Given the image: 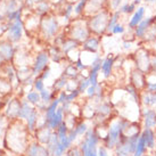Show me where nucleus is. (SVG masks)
Instances as JSON below:
<instances>
[{"mask_svg": "<svg viewBox=\"0 0 156 156\" xmlns=\"http://www.w3.org/2000/svg\"><path fill=\"white\" fill-rule=\"evenodd\" d=\"M35 109V107L32 104H30L26 99H22V105H21V111H20V116L18 119H21L23 121L27 120V117L31 115V113Z\"/></svg>", "mask_w": 156, "mask_h": 156, "instance_id": "33", "label": "nucleus"}, {"mask_svg": "<svg viewBox=\"0 0 156 156\" xmlns=\"http://www.w3.org/2000/svg\"><path fill=\"white\" fill-rule=\"evenodd\" d=\"M155 8H156V7H155ZM154 15H155V16H156V10H155V14H154Z\"/></svg>", "mask_w": 156, "mask_h": 156, "instance_id": "59", "label": "nucleus"}, {"mask_svg": "<svg viewBox=\"0 0 156 156\" xmlns=\"http://www.w3.org/2000/svg\"><path fill=\"white\" fill-rule=\"evenodd\" d=\"M16 50L13 42L8 39L0 40V64L1 63H9L15 58Z\"/></svg>", "mask_w": 156, "mask_h": 156, "instance_id": "12", "label": "nucleus"}, {"mask_svg": "<svg viewBox=\"0 0 156 156\" xmlns=\"http://www.w3.org/2000/svg\"><path fill=\"white\" fill-rule=\"evenodd\" d=\"M145 91H148V92H156V73L151 72V73L147 74Z\"/></svg>", "mask_w": 156, "mask_h": 156, "instance_id": "40", "label": "nucleus"}, {"mask_svg": "<svg viewBox=\"0 0 156 156\" xmlns=\"http://www.w3.org/2000/svg\"><path fill=\"white\" fill-rule=\"evenodd\" d=\"M143 133L146 140L147 151H154L156 147V137L154 129H143Z\"/></svg>", "mask_w": 156, "mask_h": 156, "instance_id": "30", "label": "nucleus"}, {"mask_svg": "<svg viewBox=\"0 0 156 156\" xmlns=\"http://www.w3.org/2000/svg\"><path fill=\"white\" fill-rule=\"evenodd\" d=\"M114 69H115V56L113 54H108L107 56L103 58L100 72L105 79H109L113 75Z\"/></svg>", "mask_w": 156, "mask_h": 156, "instance_id": "19", "label": "nucleus"}, {"mask_svg": "<svg viewBox=\"0 0 156 156\" xmlns=\"http://www.w3.org/2000/svg\"><path fill=\"white\" fill-rule=\"evenodd\" d=\"M146 16H147V7L145 5H139L137 9L133 12V14L130 15L128 18V22H126L128 30H133Z\"/></svg>", "mask_w": 156, "mask_h": 156, "instance_id": "15", "label": "nucleus"}, {"mask_svg": "<svg viewBox=\"0 0 156 156\" xmlns=\"http://www.w3.org/2000/svg\"><path fill=\"white\" fill-rule=\"evenodd\" d=\"M52 132H54V130H51L50 128L48 126H38L37 129H35V131L33 132V134H34V140H37L39 144H41V145H47L48 141H49V139H50V137H51Z\"/></svg>", "mask_w": 156, "mask_h": 156, "instance_id": "20", "label": "nucleus"}, {"mask_svg": "<svg viewBox=\"0 0 156 156\" xmlns=\"http://www.w3.org/2000/svg\"><path fill=\"white\" fill-rule=\"evenodd\" d=\"M134 4L137 5V6H139V5H141L144 2V0H132Z\"/></svg>", "mask_w": 156, "mask_h": 156, "instance_id": "55", "label": "nucleus"}, {"mask_svg": "<svg viewBox=\"0 0 156 156\" xmlns=\"http://www.w3.org/2000/svg\"><path fill=\"white\" fill-rule=\"evenodd\" d=\"M122 16L121 13L119 10H114L112 12V15H111V18L108 21V25H107V35H111V32H112L113 27L116 25L117 23H120L122 21Z\"/></svg>", "mask_w": 156, "mask_h": 156, "instance_id": "36", "label": "nucleus"}, {"mask_svg": "<svg viewBox=\"0 0 156 156\" xmlns=\"http://www.w3.org/2000/svg\"><path fill=\"white\" fill-rule=\"evenodd\" d=\"M105 8H108V0H88L84 16H90Z\"/></svg>", "mask_w": 156, "mask_h": 156, "instance_id": "21", "label": "nucleus"}, {"mask_svg": "<svg viewBox=\"0 0 156 156\" xmlns=\"http://www.w3.org/2000/svg\"><path fill=\"white\" fill-rule=\"evenodd\" d=\"M133 42H134V40L123 39V42H122V48H123V50H126V51H130L131 49H132Z\"/></svg>", "mask_w": 156, "mask_h": 156, "instance_id": "51", "label": "nucleus"}, {"mask_svg": "<svg viewBox=\"0 0 156 156\" xmlns=\"http://www.w3.org/2000/svg\"><path fill=\"white\" fill-rule=\"evenodd\" d=\"M59 48H61L62 51L64 52L66 56V55H69V52L80 49V48H81V44H80L79 41H76V40L72 39V38H69V37L66 35V38L64 39L63 44H61V47Z\"/></svg>", "mask_w": 156, "mask_h": 156, "instance_id": "25", "label": "nucleus"}, {"mask_svg": "<svg viewBox=\"0 0 156 156\" xmlns=\"http://www.w3.org/2000/svg\"><path fill=\"white\" fill-rule=\"evenodd\" d=\"M88 0H76L74 2V16L75 17H82L86 13Z\"/></svg>", "mask_w": 156, "mask_h": 156, "instance_id": "37", "label": "nucleus"}, {"mask_svg": "<svg viewBox=\"0 0 156 156\" xmlns=\"http://www.w3.org/2000/svg\"><path fill=\"white\" fill-rule=\"evenodd\" d=\"M74 131L76 132V134H78L79 137H83L84 134H86V132H87L88 130H89V126H88L87 122L86 121H80L76 123V126L73 128Z\"/></svg>", "mask_w": 156, "mask_h": 156, "instance_id": "42", "label": "nucleus"}, {"mask_svg": "<svg viewBox=\"0 0 156 156\" xmlns=\"http://www.w3.org/2000/svg\"><path fill=\"white\" fill-rule=\"evenodd\" d=\"M20 156H25V155H20Z\"/></svg>", "mask_w": 156, "mask_h": 156, "instance_id": "60", "label": "nucleus"}, {"mask_svg": "<svg viewBox=\"0 0 156 156\" xmlns=\"http://www.w3.org/2000/svg\"><path fill=\"white\" fill-rule=\"evenodd\" d=\"M151 55H152V49L148 46L138 47L132 54L133 66L144 73H151Z\"/></svg>", "mask_w": 156, "mask_h": 156, "instance_id": "7", "label": "nucleus"}, {"mask_svg": "<svg viewBox=\"0 0 156 156\" xmlns=\"http://www.w3.org/2000/svg\"><path fill=\"white\" fill-rule=\"evenodd\" d=\"M16 74H17V80L20 86H22L23 83L26 82L27 80H30L31 78H34L33 74H32V67H30L29 65L20 66Z\"/></svg>", "mask_w": 156, "mask_h": 156, "instance_id": "27", "label": "nucleus"}, {"mask_svg": "<svg viewBox=\"0 0 156 156\" xmlns=\"http://www.w3.org/2000/svg\"><path fill=\"white\" fill-rule=\"evenodd\" d=\"M128 32V27H126V24H124V23L120 22L117 23L116 25L113 27L112 32H111V37L112 35H124Z\"/></svg>", "mask_w": 156, "mask_h": 156, "instance_id": "41", "label": "nucleus"}, {"mask_svg": "<svg viewBox=\"0 0 156 156\" xmlns=\"http://www.w3.org/2000/svg\"><path fill=\"white\" fill-rule=\"evenodd\" d=\"M146 79L147 74L141 72L138 69H132L129 73V83L132 84L134 88H137L139 91H144L146 87Z\"/></svg>", "mask_w": 156, "mask_h": 156, "instance_id": "13", "label": "nucleus"}, {"mask_svg": "<svg viewBox=\"0 0 156 156\" xmlns=\"http://www.w3.org/2000/svg\"><path fill=\"white\" fill-rule=\"evenodd\" d=\"M140 117L143 129H156V109L141 107Z\"/></svg>", "mask_w": 156, "mask_h": 156, "instance_id": "16", "label": "nucleus"}, {"mask_svg": "<svg viewBox=\"0 0 156 156\" xmlns=\"http://www.w3.org/2000/svg\"><path fill=\"white\" fill-rule=\"evenodd\" d=\"M114 111V105L111 100H101L100 103L97 104L96 107V114H95V120L96 124H105V121L112 120L109 117H112V113Z\"/></svg>", "mask_w": 156, "mask_h": 156, "instance_id": "8", "label": "nucleus"}, {"mask_svg": "<svg viewBox=\"0 0 156 156\" xmlns=\"http://www.w3.org/2000/svg\"><path fill=\"white\" fill-rule=\"evenodd\" d=\"M61 106V101L58 98H55V99L52 100L51 103L49 105H47V107H46V111L44 112V123L48 121V120H50L52 116H54V114L56 113L57 108Z\"/></svg>", "mask_w": 156, "mask_h": 156, "instance_id": "32", "label": "nucleus"}, {"mask_svg": "<svg viewBox=\"0 0 156 156\" xmlns=\"http://www.w3.org/2000/svg\"><path fill=\"white\" fill-rule=\"evenodd\" d=\"M126 0H108V9H111L112 12L114 10H119L120 7L124 4Z\"/></svg>", "mask_w": 156, "mask_h": 156, "instance_id": "46", "label": "nucleus"}, {"mask_svg": "<svg viewBox=\"0 0 156 156\" xmlns=\"http://www.w3.org/2000/svg\"><path fill=\"white\" fill-rule=\"evenodd\" d=\"M90 86V81H89V79L88 76H81V78L79 79V86H78V90L80 91V94L82 95V94H86V91L87 89L89 88Z\"/></svg>", "mask_w": 156, "mask_h": 156, "instance_id": "44", "label": "nucleus"}, {"mask_svg": "<svg viewBox=\"0 0 156 156\" xmlns=\"http://www.w3.org/2000/svg\"><path fill=\"white\" fill-rule=\"evenodd\" d=\"M151 72L156 73V51L152 50L151 55Z\"/></svg>", "mask_w": 156, "mask_h": 156, "instance_id": "52", "label": "nucleus"}, {"mask_svg": "<svg viewBox=\"0 0 156 156\" xmlns=\"http://www.w3.org/2000/svg\"><path fill=\"white\" fill-rule=\"evenodd\" d=\"M81 48L86 52L99 54L100 48H101V37L91 34L86 41H83L81 44Z\"/></svg>", "mask_w": 156, "mask_h": 156, "instance_id": "17", "label": "nucleus"}, {"mask_svg": "<svg viewBox=\"0 0 156 156\" xmlns=\"http://www.w3.org/2000/svg\"><path fill=\"white\" fill-rule=\"evenodd\" d=\"M9 122L10 121L8 117L5 115V113H0V139L4 137L5 132L9 126Z\"/></svg>", "mask_w": 156, "mask_h": 156, "instance_id": "43", "label": "nucleus"}, {"mask_svg": "<svg viewBox=\"0 0 156 156\" xmlns=\"http://www.w3.org/2000/svg\"><path fill=\"white\" fill-rule=\"evenodd\" d=\"M21 105H22V99L18 97H13L10 98L8 104L6 105V111H5V115L8 117L9 121H14L17 120L20 116V111H21Z\"/></svg>", "mask_w": 156, "mask_h": 156, "instance_id": "14", "label": "nucleus"}, {"mask_svg": "<svg viewBox=\"0 0 156 156\" xmlns=\"http://www.w3.org/2000/svg\"><path fill=\"white\" fill-rule=\"evenodd\" d=\"M47 51H48V54H49L50 61L55 62L57 64H61L64 59H66L65 54L62 51L61 48L55 46V44H50V46L47 48Z\"/></svg>", "mask_w": 156, "mask_h": 156, "instance_id": "26", "label": "nucleus"}, {"mask_svg": "<svg viewBox=\"0 0 156 156\" xmlns=\"http://www.w3.org/2000/svg\"><path fill=\"white\" fill-rule=\"evenodd\" d=\"M137 7L138 6L134 4L132 0H126L124 4L120 7L119 12L121 13L122 16H130V15L133 14V12L137 9Z\"/></svg>", "mask_w": 156, "mask_h": 156, "instance_id": "34", "label": "nucleus"}, {"mask_svg": "<svg viewBox=\"0 0 156 156\" xmlns=\"http://www.w3.org/2000/svg\"><path fill=\"white\" fill-rule=\"evenodd\" d=\"M64 121H65V112H64V108L62 107V105H61V106L57 108L56 113L54 114V116H52L50 120H48V121L46 122V126H48L51 130L55 131Z\"/></svg>", "mask_w": 156, "mask_h": 156, "instance_id": "22", "label": "nucleus"}, {"mask_svg": "<svg viewBox=\"0 0 156 156\" xmlns=\"http://www.w3.org/2000/svg\"><path fill=\"white\" fill-rule=\"evenodd\" d=\"M49 62H50V57H49L47 49L41 50L35 55L33 64H32V74L34 78H37L46 67L49 66Z\"/></svg>", "mask_w": 156, "mask_h": 156, "instance_id": "11", "label": "nucleus"}, {"mask_svg": "<svg viewBox=\"0 0 156 156\" xmlns=\"http://www.w3.org/2000/svg\"><path fill=\"white\" fill-rule=\"evenodd\" d=\"M97 156H109V149L106 146L101 145L98 147V152H97Z\"/></svg>", "mask_w": 156, "mask_h": 156, "instance_id": "53", "label": "nucleus"}, {"mask_svg": "<svg viewBox=\"0 0 156 156\" xmlns=\"http://www.w3.org/2000/svg\"><path fill=\"white\" fill-rule=\"evenodd\" d=\"M39 115H40V112L35 108L33 112L31 113L30 116L27 117V120H25L26 126H27L29 131H30L32 134H33V132L35 131V129L38 128V124H39Z\"/></svg>", "mask_w": 156, "mask_h": 156, "instance_id": "31", "label": "nucleus"}, {"mask_svg": "<svg viewBox=\"0 0 156 156\" xmlns=\"http://www.w3.org/2000/svg\"><path fill=\"white\" fill-rule=\"evenodd\" d=\"M145 4H147L148 6H154L156 7V0H144Z\"/></svg>", "mask_w": 156, "mask_h": 156, "instance_id": "54", "label": "nucleus"}, {"mask_svg": "<svg viewBox=\"0 0 156 156\" xmlns=\"http://www.w3.org/2000/svg\"><path fill=\"white\" fill-rule=\"evenodd\" d=\"M23 31H24V23L22 21V17L10 21L7 24V31H6L7 39L13 44L21 41L23 37Z\"/></svg>", "mask_w": 156, "mask_h": 156, "instance_id": "9", "label": "nucleus"}, {"mask_svg": "<svg viewBox=\"0 0 156 156\" xmlns=\"http://www.w3.org/2000/svg\"><path fill=\"white\" fill-rule=\"evenodd\" d=\"M63 75L66 76L69 80H79L82 76L81 72L76 69V66L74 65V63H69L65 66V69L63 71Z\"/></svg>", "mask_w": 156, "mask_h": 156, "instance_id": "29", "label": "nucleus"}, {"mask_svg": "<svg viewBox=\"0 0 156 156\" xmlns=\"http://www.w3.org/2000/svg\"><path fill=\"white\" fill-rule=\"evenodd\" d=\"M0 20H1V17H0Z\"/></svg>", "mask_w": 156, "mask_h": 156, "instance_id": "61", "label": "nucleus"}, {"mask_svg": "<svg viewBox=\"0 0 156 156\" xmlns=\"http://www.w3.org/2000/svg\"><path fill=\"white\" fill-rule=\"evenodd\" d=\"M41 0H25L24 2H23V7L26 9H29V10H32V9L34 8V6L38 2H40Z\"/></svg>", "mask_w": 156, "mask_h": 156, "instance_id": "48", "label": "nucleus"}, {"mask_svg": "<svg viewBox=\"0 0 156 156\" xmlns=\"http://www.w3.org/2000/svg\"><path fill=\"white\" fill-rule=\"evenodd\" d=\"M69 1H72V2H74V1H73V0H69Z\"/></svg>", "mask_w": 156, "mask_h": 156, "instance_id": "58", "label": "nucleus"}, {"mask_svg": "<svg viewBox=\"0 0 156 156\" xmlns=\"http://www.w3.org/2000/svg\"><path fill=\"white\" fill-rule=\"evenodd\" d=\"M57 94L56 91L54 90H49L48 88H44L42 91H40V97H41V103L44 105H49L51 103L52 100L55 99L57 97Z\"/></svg>", "mask_w": 156, "mask_h": 156, "instance_id": "35", "label": "nucleus"}, {"mask_svg": "<svg viewBox=\"0 0 156 156\" xmlns=\"http://www.w3.org/2000/svg\"><path fill=\"white\" fill-rule=\"evenodd\" d=\"M67 153H69V156H82V153L80 151V147H79V146H72V147L67 151Z\"/></svg>", "mask_w": 156, "mask_h": 156, "instance_id": "50", "label": "nucleus"}, {"mask_svg": "<svg viewBox=\"0 0 156 156\" xmlns=\"http://www.w3.org/2000/svg\"><path fill=\"white\" fill-rule=\"evenodd\" d=\"M50 75H51V69H50V66H48V67H46L38 76H39L40 79H42V80L44 81V80H47V79L50 78Z\"/></svg>", "mask_w": 156, "mask_h": 156, "instance_id": "49", "label": "nucleus"}, {"mask_svg": "<svg viewBox=\"0 0 156 156\" xmlns=\"http://www.w3.org/2000/svg\"><path fill=\"white\" fill-rule=\"evenodd\" d=\"M144 156H153V155H144Z\"/></svg>", "mask_w": 156, "mask_h": 156, "instance_id": "57", "label": "nucleus"}, {"mask_svg": "<svg viewBox=\"0 0 156 156\" xmlns=\"http://www.w3.org/2000/svg\"><path fill=\"white\" fill-rule=\"evenodd\" d=\"M67 82H69V79L62 74L59 78H57L56 80H55V82H54V84H52V90L56 91L57 94L63 90H65Z\"/></svg>", "mask_w": 156, "mask_h": 156, "instance_id": "38", "label": "nucleus"}, {"mask_svg": "<svg viewBox=\"0 0 156 156\" xmlns=\"http://www.w3.org/2000/svg\"><path fill=\"white\" fill-rule=\"evenodd\" d=\"M25 156H51L49 151L44 145L39 144L37 140H33L29 144L26 148V152L24 154Z\"/></svg>", "mask_w": 156, "mask_h": 156, "instance_id": "18", "label": "nucleus"}, {"mask_svg": "<svg viewBox=\"0 0 156 156\" xmlns=\"http://www.w3.org/2000/svg\"><path fill=\"white\" fill-rule=\"evenodd\" d=\"M0 156H6V155H5L4 153H2V154H0Z\"/></svg>", "mask_w": 156, "mask_h": 156, "instance_id": "56", "label": "nucleus"}, {"mask_svg": "<svg viewBox=\"0 0 156 156\" xmlns=\"http://www.w3.org/2000/svg\"><path fill=\"white\" fill-rule=\"evenodd\" d=\"M31 134L23 120L17 119L10 121L4 134V147L15 155H24L30 144L29 137Z\"/></svg>", "mask_w": 156, "mask_h": 156, "instance_id": "1", "label": "nucleus"}, {"mask_svg": "<svg viewBox=\"0 0 156 156\" xmlns=\"http://www.w3.org/2000/svg\"><path fill=\"white\" fill-rule=\"evenodd\" d=\"M99 141L100 137L97 133L96 128H89V130L86 132L79 144L82 156H97Z\"/></svg>", "mask_w": 156, "mask_h": 156, "instance_id": "6", "label": "nucleus"}, {"mask_svg": "<svg viewBox=\"0 0 156 156\" xmlns=\"http://www.w3.org/2000/svg\"><path fill=\"white\" fill-rule=\"evenodd\" d=\"M140 104H141V107L156 109V92H148L145 90L141 91Z\"/></svg>", "mask_w": 156, "mask_h": 156, "instance_id": "24", "label": "nucleus"}, {"mask_svg": "<svg viewBox=\"0 0 156 156\" xmlns=\"http://www.w3.org/2000/svg\"><path fill=\"white\" fill-rule=\"evenodd\" d=\"M13 91V83L9 81L7 76H1L0 75V97H8Z\"/></svg>", "mask_w": 156, "mask_h": 156, "instance_id": "28", "label": "nucleus"}, {"mask_svg": "<svg viewBox=\"0 0 156 156\" xmlns=\"http://www.w3.org/2000/svg\"><path fill=\"white\" fill-rule=\"evenodd\" d=\"M25 99L32 104L33 106H38L41 103V97H40V92L35 91L34 89L31 91H27L25 94Z\"/></svg>", "mask_w": 156, "mask_h": 156, "instance_id": "39", "label": "nucleus"}, {"mask_svg": "<svg viewBox=\"0 0 156 156\" xmlns=\"http://www.w3.org/2000/svg\"><path fill=\"white\" fill-rule=\"evenodd\" d=\"M111 15H112V10L105 8L92 14L90 16H87L88 26H89L91 34L98 35V37L107 35V25H108Z\"/></svg>", "mask_w": 156, "mask_h": 156, "instance_id": "3", "label": "nucleus"}, {"mask_svg": "<svg viewBox=\"0 0 156 156\" xmlns=\"http://www.w3.org/2000/svg\"><path fill=\"white\" fill-rule=\"evenodd\" d=\"M44 88H46L44 81L42 80V79H40L39 76H37V78L34 79V82H33V89H34L35 91L40 92V91L44 90Z\"/></svg>", "mask_w": 156, "mask_h": 156, "instance_id": "47", "label": "nucleus"}, {"mask_svg": "<svg viewBox=\"0 0 156 156\" xmlns=\"http://www.w3.org/2000/svg\"><path fill=\"white\" fill-rule=\"evenodd\" d=\"M33 14H35L37 16L42 17L44 15L52 13V2L49 0H41L40 2L34 6V8L32 9Z\"/></svg>", "mask_w": 156, "mask_h": 156, "instance_id": "23", "label": "nucleus"}, {"mask_svg": "<svg viewBox=\"0 0 156 156\" xmlns=\"http://www.w3.org/2000/svg\"><path fill=\"white\" fill-rule=\"evenodd\" d=\"M155 23H156V16L155 15H149V16H146V17L144 18L143 21L132 30L134 38H136V40L138 41L139 44L143 41L146 33L148 32V30H149Z\"/></svg>", "mask_w": 156, "mask_h": 156, "instance_id": "10", "label": "nucleus"}, {"mask_svg": "<svg viewBox=\"0 0 156 156\" xmlns=\"http://www.w3.org/2000/svg\"><path fill=\"white\" fill-rule=\"evenodd\" d=\"M81 95L80 94V91L78 89H74L72 91H69V92H66V100L65 101H69V103H74L75 100L78 99V97Z\"/></svg>", "mask_w": 156, "mask_h": 156, "instance_id": "45", "label": "nucleus"}, {"mask_svg": "<svg viewBox=\"0 0 156 156\" xmlns=\"http://www.w3.org/2000/svg\"><path fill=\"white\" fill-rule=\"evenodd\" d=\"M66 35L79 41L80 44L86 41L91 35V32L88 26L87 16L75 17L74 20L69 21L67 29H66Z\"/></svg>", "mask_w": 156, "mask_h": 156, "instance_id": "4", "label": "nucleus"}, {"mask_svg": "<svg viewBox=\"0 0 156 156\" xmlns=\"http://www.w3.org/2000/svg\"><path fill=\"white\" fill-rule=\"evenodd\" d=\"M39 32L46 41H52V39L61 32L59 20L55 14H48L40 17Z\"/></svg>", "mask_w": 156, "mask_h": 156, "instance_id": "5", "label": "nucleus"}, {"mask_svg": "<svg viewBox=\"0 0 156 156\" xmlns=\"http://www.w3.org/2000/svg\"><path fill=\"white\" fill-rule=\"evenodd\" d=\"M130 120L124 116L116 117L115 120L109 121L108 126H107V133L103 139V145L106 146L109 151H113L116 147L119 141L121 140L122 136L126 130V128L130 124Z\"/></svg>", "mask_w": 156, "mask_h": 156, "instance_id": "2", "label": "nucleus"}]
</instances>
